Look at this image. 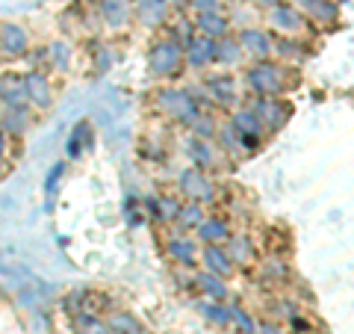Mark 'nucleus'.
Masks as SVG:
<instances>
[{
	"instance_id": "f257e3e1",
	"label": "nucleus",
	"mask_w": 354,
	"mask_h": 334,
	"mask_svg": "<svg viewBox=\"0 0 354 334\" xmlns=\"http://www.w3.org/2000/svg\"><path fill=\"white\" fill-rule=\"evenodd\" d=\"M180 69V48L174 42H162L153 48L151 53V71L160 74V77H169Z\"/></svg>"
},
{
	"instance_id": "f03ea898",
	"label": "nucleus",
	"mask_w": 354,
	"mask_h": 334,
	"mask_svg": "<svg viewBox=\"0 0 354 334\" xmlns=\"http://www.w3.org/2000/svg\"><path fill=\"white\" fill-rule=\"evenodd\" d=\"M248 83L254 92H260V95H278L283 86L278 69H272V65H257V69L248 74Z\"/></svg>"
},
{
	"instance_id": "7ed1b4c3",
	"label": "nucleus",
	"mask_w": 354,
	"mask_h": 334,
	"mask_svg": "<svg viewBox=\"0 0 354 334\" xmlns=\"http://www.w3.org/2000/svg\"><path fill=\"white\" fill-rule=\"evenodd\" d=\"M165 15H169V3L165 0H136V18L145 27H160Z\"/></svg>"
},
{
	"instance_id": "20e7f679",
	"label": "nucleus",
	"mask_w": 354,
	"mask_h": 334,
	"mask_svg": "<svg viewBox=\"0 0 354 334\" xmlns=\"http://www.w3.org/2000/svg\"><path fill=\"white\" fill-rule=\"evenodd\" d=\"M0 48L9 57H18V53L27 51V33L18 24H0Z\"/></svg>"
},
{
	"instance_id": "39448f33",
	"label": "nucleus",
	"mask_w": 354,
	"mask_h": 334,
	"mask_svg": "<svg viewBox=\"0 0 354 334\" xmlns=\"http://www.w3.org/2000/svg\"><path fill=\"white\" fill-rule=\"evenodd\" d=\"M101 12L109 27H124L130 21V0H101Z\"/></svg>"
},
{
	"instance_id": "423d86ee",
	"label": "nucleus",
	"mask_w": 354,
	"mask_h": 334,
	"mask_svg": "<svg viewBox=\"0 0 354 334\" xmlns=\"http://www.w3.org/2000/svg\"><path fill=\"white\" fill-rule=\"evenodd\" d=\"M301 9L313 15L319 24H330V21H337V3L334 0H301Z\"/></svg>"
},
{
	"instance_id": "0eeeda50",
	"label": "nucleus",
	"mask_w": 354,
	"mask_h": 334,
	"mask_svg": "<svg viewBox=\"0 0 354 334\" xmlns=\"http://www.w3.org/2000/svg\"><path fill=\"white\" fill-rule=\"evenodd\" d=\"M272 24L283 33H295V30H301V15L295 12V6H274Z\"/></svg>"
},
{
	"instance_id": "6e6552de",
	"label": "nucleus",
	"mask_w": 354,
	"mask_h": 334,
	"mask_svg": "<svg viewBox=\"0 0 354 334\" xmlns=\"http://www.w3.org/2000/svg\"><path fill=\"white\" fill-rule=\"evenodd\" d=\"M0 95H3V101L18 107L27 98V86H24V80H18V77H3V80H0Z\"/></svg>"
},
{
	"instance_id": "1a4fd4ad",
	"label": "nucleus",
	"mask_w": 354,
	"mask_h": 334,
	"mask_svg": "<svg viewBox=\"0 0 354 334\" xmlns=\"http://www.w3.org/2000/svg\"><path fill=\"white\" fill-rule=\"evenodd\" d=\"M24 86H27V98H32L39 107H48L50 104V89H48V83H44V77L32 74Z\"/></svg>"
},
{
	"instance_id": "9d476101",
	"label": "nucleus",
	"mask_w": 354,
	"mask_h": 334,
	"mask_svg": "<svg viewBox=\"0 0 354 334\" xmlns=\"http://www.w3.org/2000/svg\"><path fill=\"white\" fill-rule=\"evenodd\" d=\"M180 184H183V189L189 195H195V198H207L209 195V184L204 181L201 175H198L195 169H189V172H183V177H180Z\"/></svg>"
},
{
	"instance_id": "9b49d317",
	"label": "nucleus",
	"mask_w": 354,
	"mask_h": 334,
	"mask_svg": "<svg viewBox=\"0 0 354 334\" xmlns=\"http://www.w3.org/2000/svg\"><path fill=\"white\" fill-rule=\"evenodd\" d=\"M242 44H245L251 53H257V57L269 53V48H272L269 36H266V33H260V30H245V33H242Z\"/></svg>"
},
{
	"instance_id": "f8f14e48",
	"label": "nucleus",
	"mask_w": 354,
	"mask_h": 334,
	"mask_svg": "<svg viewBox=\"0 0 354 334\" xmlns=\"http://www.w3.org/2000/svg\"><path fill=\"white\" fill-rule=\"evenodd\" d=\"M198 27H201L204 33H209V36H221V33L227 30V21L213 9V12H201V18H198Z\"/></svg>"
},
{
	"instance_id": "ddd939ff",
	"label": "nucleus",
	"mask_w": 354,
	"mask_h": 334,
	"mask_svg": "<svg viewBox=\"0 0 354 334\" xmlns=\"http://www.w3.org/2000/svg\"><path fill=\"white\" fill-rule=\"evenodd\" d=\"M201 237L207 243H218V240L227 237V228L221 225V222H204V225H201Z\"/></svg>"
},
{
	"instance_id": "4468645a",
	"label": "nucleus",
	"mask_w": 354,
	"mask_h": 334,
	"mask_svg": "<svg viewBox=\"0 0 354 334\" xmlns=\"http://www.w3.org/2000/svg\"><path fill=\"white\" fill-rule=\"evenodd\" d=\"M209 57H213V44H209L207 39L192 44V51H189V60H192V65H201V62H207Z\"/></svg>"
},
{
	"instance_id": "2eb2a0df",
	"label": "nucleus",
	"mask_w": 354,
	"mask_h": 334,
	"mask_svg": "<svg viewBox=\"0 0 354 334\" xmlns=\"http://www.w3.org/2000/svg\"><path fill=\"white\" fill-rule=\"evenodd\" d=\"M207 261H209V266H213L216 272H227V270H230L227 258H225V254H221L218 249H207Z\"/></svg>"
},
{
	"instance_id": "dca6fc26",
	"label": "nucleus",
	"mask_w": 354,
	"mask_h": 334,
	"mask_svg": "<svg viewBox=\"0 0 354 334\" xmlns=\"http://www.w3.org/2000/svg\"><path fill=\"white\" fill-rule=\"evenodd\" d=\"M236 44H230V42H221L218 44V51H213V57H218V60H227V62H234L236 60Z\"/></svg>"
},
{
	"instance_id": "f3484780",
	"label": "nucleus",
	"mask_w": 354,
	"mask_h": 334,
	"mask_svg": "<svg viewBox=\"0 0 354 334\" xmlns=\"http://www.w3.org/2000/svg\"><path fill=\"white\" fill-rule=\"evenodd\" d=\"M171 252L177 254V258H183V261H189V258H192V246H189V243H174Z\"/></svg>"
},
{
	"instance_id": "a211bd4d",
	"label": "nucleus",
	"mask_w": 354,
	"mask_h": 334,
	"mask_svg": "<svg viewBox=\"0 0 354 334\" xmlns=\"http://www.w3.org/2000/svg\"><path fill=\"white\" fill-rule=\"evenodd\" d=\"M218 0H192V6L198 9V12H213Z\"/></svg>"
},
{
	"instance_id": "6ab92c4d",
	"label": "nucleus",
	"mask_w": 354,
	"mask_h": 334,
	"mask_svg": "<svg viewBox=\"0 0 354 334\" xmlns=\"http://www.w3.org/2000/svg\"><path fill=\"white\" fill-rule=\"evenodd\" d=\"M0 151H3V137H0Z\"/></svg>"
},
{
	"instance_id": "aec40b11",
	"label": "nucleus",
	"mask_w": 354,
	"mask_h": 334,
	"mask_svg": "<svg viewBox=\"0 0 354 334\" xmlns=\"http://www.w3.org/2000/svg\"><path fill=\"white\" fill-rule=\"evenodd\" d=\"M0 172H3V163H0Z\"/></svg>"
}]
</instances>
